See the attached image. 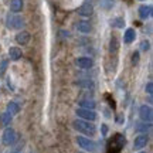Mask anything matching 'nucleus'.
<instances>
[{
  "label": "nucleus",
  "instance_id": "obj_1",
  "mask_svg": "<svg viewBox=\"0 0 153 153\" xmlns=\"http://www.w3.org/2000/svg\"><path fill=\"white\" fill-rule=\"evenodd\" d=\"M72 126H74L75 131L81 132L84 135H88V136H94L97 133L95 125H94L92 122H89V120H74Z\"/></svg>",
  "mask_w": 153,
  "mask_h": 153
},
{
  "label": "nucleus",
  "instance_id": "obj_2",
  "mask_svg": "<svg viewBox=\"0 0 153 153\" xmlns=\"http://www.w3.org/2000/svg\"><path fill=\"white\" fill-rule=\"evenodd\" d=\"M126 139L123 137V135L120 133H116L112 139L108 143V149H106V153H120V150L125 146Z\"/></svg>",
  "mask_w": 153,
  "mask_h": 153
},
{
  "label": "nucleus",
  "instance_id": "obj_3",
  "mask_svg": "<svg viewBox=\"0 0 153 153\" xmlns=\"http://www.w3.org/2000/svg\"><path fill=\"white\" fill-rule=\"evenodd\" d=\"M6 26L11 30H19L24 26V20L23 17L16 16V14H9L7 19H6Z\"/></svg>",
  "mask_w": 153,
  "mask_h": 153
},
{
  "label": "nucleus",
  "instance_id": "obj_4",
  "mask_svg": "<svg viewBox=\"0 0 153 153\" xmlns=\"http://www.w3.org/2000/svg\"><path fill=\"white\" fill-rule=\"evenodd\" d=\"M76 143H78V146L82 148L84 150H87V152H95L97 150V143L91 140V139H88V137H84V136H78L76 137Z\"/></svg>",
  "mask_w": 153,
  "mask_h": 153
},
{
  "label": "nucleus",
  "instance_id": "obj_5",
  "mask_svg": "<svg viewBox=\"0 0 153 153\" xmlns=\"http://www.w3.org/2000/svg\"><path fill=\"white\" fill-rule=\"evenodd\" d=\"M1 142L6 146H10L16 142V131L11 129V128H6L3 132V137H1Z\"/></svg>",
  "mask_w": 153,
  "mask_h": 153
},
{
  "label": "nucleus",
  "instance_id": "obj_6",
  "mask_svg": "<svg viewBox=\"0 0 153 153\" xmlns=\"http://www.w3.org/2000/svg\"><path fill=\"white\" fill-rule=\"evenodd\" d=\"M75 114H76V116H79V118H81V119H84V120H89V122L97 120V114H95L92 109L79 108V109L75 111Z\"/></svg>",
  "mask_w": 153,
  "mask_h": 153
},
{
  "label": "nucleus",
  "instance_id": "obj_7",
  "mask_svg": "<svg viewBox=\"0 0 153 153\" xmlns=\"http://www.w3.org/2000/svg\"><path fill=\"white\" fill-rule=\"evenodd\" d=\"M139 116H140V120L148 122V123H152V120H153L152 108L148 106V105H142L140 109H139Z\"/></svg>",
  "mask_w": 153,
  "mask_h": 153
},
{
  "label": "nucleus",
  "instance_id": "obj_8",
  "mask_svg": "<svg viewBox=\"0 0 153 153\" xmlns=\"http://www.w3.org/2000/svg\"><path fill=\"white\" fill-rule=\"evenodd\" d=\"M75 65L82 68V70H89L94 65L92 58H88V57H79L75 60Z\"/></svg>",
  "mask_w": 153,
  "mask_h": 153
},
{
  "label": "nucleus",
  "instance_id": "obj_9",
  "mask_svg": "<svg viewBox=\"0 0 153 153\" xmlns=\"http://www.w3.org/2000/svg\"><path fill=\"white\" fill-rule=\"evenodd\" d=\"M149 142V137L146 135H140V136H137L135 139V142H133V149L135 150H140V149L146 148V145Z\"/></svg>",
  "mask_w": 153,
  "mask_h": 153
},
{
  "label": "nucleus",
  "instance_id": "obj_10",
  "mask_svg": "<svg viewBox=\"0 0 153 153\" xmlns=\"http://www.w3.org/2000/svg\"><path fill=\"white\" fill-rule=\"evenodd\" d=\"M94 13V7L91 3H84V4L78 9V14L84 17H89Z\"/></svg>",
  "mask_w": 153,
  "mask_h": 153
},
{
  "label": "nucleus",
  "instance_id": "obj_11",
  "mask_svg": "<svg viewBox=\"0 0 153 153\" xmlns=\"http://www.w3.org/2000/svg\"><path fill=\"white\" fill-rule=\"evenodd\" d=\"M152 13H153V7L150 4L140 6V9H139V16H140V19H143V20L149 19V17L152 16Z\"/></svg>",
  "mask_w": 153,
  "mask_h": 153
},
{
  "label": "nucleus",
  "instance_id": "obj_12",
  "mask_svg": "<svg viewBox=\"0 0 153 153\" xmlns=\"http://www.w3.org/2000/svg\"><path fill=\"white\" fill-rule=\"evenodd\" d=\"M152 131V123H148V122H143L140 120L139 123H136V132H140V133H148V132Z\"/></svg>",
  "mask_w": 153,
  "mask_h": 153
},
{
  "label": "nucleus",
  "instance_id": "obj_13",
  "mask_svg": "<svg viewBox=\"0 0 153 153\" xmlns=\"http://www.w3.org/2000/svg\"><path fill=\"white\" fill-rule=\"evenodd\" d=\"M16 41L22 45H26V44L30 41V34L27 31H20V33L16 36Z\"/></svg>",
  "mask_w": 153,
  "mask_h": 153
},
{
  "label": "nucleus",
  "instance_id": "obj_14",
  "mask_svg": "<svg viewBox=\"0 0 153 153\" xmlns=\"http://www.w3.org/2000/svg\"><path fill=\"white\" fill-rule=\"evenodd\" d=\"M9 57H10V60L13 61H17L22 58V50L19 48V47H10L9 48Z\"/></svg>",
  "mask_w": 153,
  "mask_h": 153
},
{
  "label": "nucleus",
  "instance_id": "obj_15",
  "mask_svg": "<svg viewBox=\"0 0 153 153\" xmlns=\"http://www.w3.org/2000/svg\"><path fill=\"white\" fill-rule=\"evenodd\" d=\"M135 38H136V31L133 28H128L125 31V36H123V41L126 44H131L132 41H135Z\"/></svg>",
  "mask_w": 153,
  "mask_h": 153
},
{
  "label": "nucleus",
  "instance_id": "obj_16",
  "mask_svg": "<svg viewBox=\"0 0 153 153\" xmlns=\"http://www.w3.org/2000/svg\"><path fill=\"white\" fill-rule=\"evenodd\" d=\"M78 105L81 106V108H85V109H95V106H97V104L94 102L92 99H89V98H87V99H81L79 102H78Z\"/></svg>",
  "mask_w": 153,
  "mask_h": 153
},
{
  "label": "nucleus",
  "instance_id": "obj_17",
  "mask_svg": "<svg viewBox=\"0 0 153 153\" xmlns=\"http://www.w3.org/2000/svg\"><path fill=\"white\" fill-rule=\"evenodd\" d=\"M76 28H78V31H81V33H91V30H92L91 24L88 22H78Z\"/></svg>",
  "mask_w": 153,
  "mask_h": 153
},
{
  "label": "nucleus",
  "instance_id": "obj_18",
  "mask_svg": "<svg viewBox=\"0 0 153 153\" xmlns=\"http://www.w3.org/2000/svg\"><path fill=\"white\" fill-rule=\"evenodd\" d=\"M10 10L13 13H19L23 10V0H11L10 3Z\"/></svg>",
  "mask_w": 153,
  "mask_h": 153
},
{
  "label": "nucleus",
  "instance_id": "obj_19",
  "mask_svg": "<svg viewBox=\"0 0 153 153\" xmlns=\"http://www.w3.org/2000/svg\"><path fill=\"white\" fill-rule=\"evenodd\" d=\"M7 112L10 115H17L20 112V106H19L16 102H10V104L7 105Z\"/></svg>",
  "mask_w": 153,
  "mask_h": 153
},
{
  "label": "nucleus",
  "instance_id": "obj_20",
  "mask_svg": "<svg viewBox=\"0 0 153 153\" xmlns=\"http://www.w3.org/2000/svg\"><path fill=\"white\" fill-rule=\"evenodd\" d=\"M111 53H116L118 51V48H119V43H118V38H116V36H112V38H111Z\"/></svg>",
  "mask_w": 153,
  "mask_h": 153
},
{
  "label": "nucleus",
  "instance_id": "obj_21",
  "mask_svg": "<svg viewBox=\"0 0 153 153\" xmlns=\"http://www.w3.org/2000/svg\"><path fill=\"white\" fill-rule=\"evenodd\" d=\"M11 119H13V115H10L9 112H4V114L1 115V125L3 126H9L10 125Z\"/></svg>",
  "mask_w": 153,
  "mask_h": 153
},
{
  "label": "nucleus",
  "instance_id": "obj_22",
  "mask_svg": "<svg viewBox=\"0 0 153 153\" xmlns=\"http://www.w3.org/2000/svg\"><path fill=\"white\" fill-rule=\"evenodd\" d=\"M111 24H112L114 27L122 28L123 26H125V20H123V19H120V17H116V19H114V20L111 22Z\"/></svg>",
  "mask_w": 153,
  "mask_h": 153
},
{
  "label": "nucleus",
  "instance_id": "obj_23",
  "mask_svg": "<svg viewBox=\"0 0 153 153\" xmlns=\"http://www.w3.org/2000/svg\"><path fill=\"white\" fill-rule=\"evenodd\" d=\"M76 85H78V87H84V88H92L94 87V84L89 81H78Z\"/></svg>",
  "mask_w": 153,
  "mask_h": 153
},
{
  "label": "nucleus",
  "instance_id": "obj_24",
  "mask_svg": "<svg viewBox=\"0 0 153 153\" xmlns=\"http://www.w3.org/2000/svg\"><path fill=\"white\" fill-rule=\"evenodd\" d=\"M6 68H7V61H1V64H0V75H3L6 71Z\"/></svg>",
  "mask_w": 153,
  "mask_h": 153
},
{
  "label": "nucleus",
  "instance_id": "obj_25",
  "mask_svg": "<svg viewBox=\"0 0 153 153\" xmlns=\"http://www.w3.org/2000/svg\"><path fill=\"white\" fill-rule=\"evenodd\" d=\"M145 91H146L149 95H152V92H153V84H152V82H148V84H146V87H145Z\"/></svg>",
  "mask_w": 153,
  "mask_h": 153
},
{
  "label": "nucleus",
  "instance_id": "obj_26",
  "mask_svg": "<svg viewBox=\"0 0 153 153\" xmlns=\"http://www.w3.org/2000/svg\"><path fill=\"white\" fill-rule=\"evenodd\" d=\"M132 62H133V64H135V65H136L137 62H139V53H133V55H132Z\"/></svg>",
  "mask_w": 153,
  "mask_h": 153
},
{
  "label": "nucleus",
  "instance_id": "obj_27",
  "mask_svg": "<svg viewBox=\"0 0 153 153\" xmlns=\"http://www.w3.org/2000/svg\"><path fill=\"white\" fill-rule=\"evenodd\" d=\"M140 48H142L143 51L149 50V41H142V44H140Z\"/></svg>",
  "mask_w": 153,
  "mask_h": 153
},
{
  "label": "nucleus",
  "instance_id": "obj_28",
  "mask_svg": "<svg viewBox=\"0 0 153 153\" xmlns=\"http://www.w3.org/2000/svg\"><path fill=\"white\" fill-rule=\"evenodd\" d=\"M106 133H108V126L102 125V135H104V136H106Z\"/></svg>",
  "mask_w": 153,
  "mask_h": 153
},
{
  "label": "nucleus",
  "instance_id": "obj_29",
  "mask_svg": "<svg viewBox=\"0 0 153 153\" xmlns=\"http://www.w3.org/2000/svg\"><path fill=\"white\" fill-rule=\"evenodd\" d=\"M116 122H118V123H123V118H122V115H119V116H118V118H116Z\"/></svg>",
  "mask_w": 153,
  "mask_h": 153
},
{
  "label": "nucleus",
  "instance_id": "obj_30",
  "mask_svg": "<svg viewBox=\"0 0 153 153\" xmlns=\"http://www.w3.org/2000/svg\"><path fill=\"white\" fill-rule=\"evenodd\" d=\"M10 153H19V152H10Z\"/></svg>",
  "mask_w": 153,
  "mask_h": 153
},
{
  "label": "nucleus",
  "instance_id": "obj_31",
  "mask_svg": "<svg viewBox=\"0 0 153 153\" xmlns=\"http://www.w3.org/2000/svg\"><path fill=\"white\" fill-rule=\"evenodd\" d=\"M140 153H146V152H140Z\"/></svg>",
  "mask_w": 153,
  "mask_h": 153
},
{
  "label": "nucleus",
  "instance_id": "obj_32",
  "mask_svg": "<svg viewBox=\"0 0 153 153\" xmlns=\"http://www.w3.org/2000/svg\"><path fill=\"white\" fill-rule=\"evenodd\" d=\"M79 153H81V152H79Z\"/></svg>",
  "mask_w": 153,
  "mask_h": 153
}]
</instances>
